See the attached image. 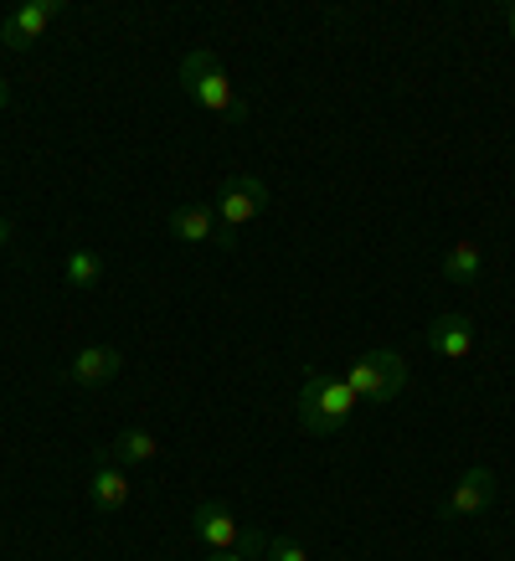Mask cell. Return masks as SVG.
<instances>
[{"mask_svg":"<svg viewBox=\"0 0 515 561\" xmlns=\"http://www.w3.org/2000/svg\"><path fill=\"white\" fill-rule=\"evenodd\" d=\"M356 408H360V397L345 387V376L314 366V371L299 381V423H305V433H314V438H330V433L351 427Z\"/></svg>","mask_w":515,"mask_h":561,"instance_id":"cell-1","label":"cell"},{"mask_svg":"<svg viewBox=\"0 0 515 561\" xmlns=\"http://www.w3.org/2000/svg\"><path fill=\"white\" fill-rule=\"evenodd\" d=\"M181 88H186V99H196L206 108V114H217L222 124H248V99H242L238 88H232V78L222 72V62H217V51H186V62H181Z\"/></svg>","mask_w":515,"mask_h":561,"instance_id":"cell-2","label":"cell"},{"mask_svg":"<svg viewBox=\"0 0 515 561\" xmlns=\"http://www.w3.org/2000/svg\"><path fill=\"white\" fill-rule=\"evenodd\" d=\"M345 387L356 391L360 402H397L408 387V366L397 351H366L345 366Z\"/></svg>","mask_w":515,"mask_h":561,"instance_id":"cell-3","label":"cell"},{"mask_svg":"<svg viewBox=\"0 0 515 561\" xmlns=\"http://www.w3.org/2000/svg\"><path fill=\"white\" fill-rule=\"evenodd\" d=\"M268 202H274V191L263 186L258 175H227L222 186H217V221H222V232L232 248H238L242 227L268 211Z\"/></svg>","mask_w":515,"mask_h":561,"instance_id":"cell-4","label":"cell"},{"mask_svg":"<svg viewBox=\"0 0 515 561\" xmlns=\"http://www.w3.org/2000/svg\"><path fill=\"white\" fill-rule=\"evenodd\" d=\"M500 494V479L495 469H484V463H474V469H464V479L454 484V494L444 500V520H474V515H484L490 505H495Z\"/></svg>","mask_w":515,"mask_h":561,"instance_id":"cell-5","label":"cell"},{"mask_svg":"<svg viewBox=\"0 0 515 561\" xmlns=\"http://www.w3.org/2000/svg\"><path fill=\"white\" fill-rule=\"evenodd\" d=\"M57 16H62V0H26V5H16V11L5 16L0 42H5V51H26L47 36V26Z\"/></svg>","mask_w":515,"mask_h":561,"instance_id":"cell-6","label":"cell"},{"mask_svg":"<svg viewBox=\"0 0 515 561\" xmlns=\"http://www.w3.org/2000/svg\"><path fill=\"white\" fill-rule=\"evenodd\" d=\"M165 227H171L175 242H191V248H202V242H217V248H232L222 232V221H217V206L211 202H186L175 206L171 217H165Z\"/></svg>","mask_w":515,"mask_h":561,"instance_id":"cell-7","label":"cell"},{"mask_svg":"<svg viewBox=\"0 0 515 561\" xmlns=\"http://www.w3.org/2000/svg\"><path fill=\"white\" fill-rule=\"evenodd\" d=\"M191 536H196L206 551H238L248 530L232 520V511H227V505H217V500H202V505L191 511Z\"/></svg>","mask_w":515,"mask_h":561,"instance_id":"cell-8","label":"cell"},{"mask_svg":"<svg viewBox=\"0 0 515 561\" xmlns=\"http://www.w3.org/2000/svg\"><path fill=\"white\" fill-rule=\"evenodd\" d=\"M119 371H124V356L114 351V345H83V351L68 360V381L72 387H83V391L108 387Z\"/></svg>","mask_w":515,"mask_h":561,"instance_id":"cell-9","label":"cell"},{"mask_svg":"<svg viewBox=\"0 0 515 561\" xmlns=\"http://www.w3.org/2000/svg\"><path fill=\"white\" fill-rule=\"evenodd\" d=\"M129 494H135L129 469H119V463H93V479H88V500H93V511L119 515L124 505H129Z\"/></svg>","mask_w":515,"mask_h":561,"instance_id":"cell-10","label":"cell"},{"mask_svg":"<svg viewBox=\"0 0 515 561\" xmlns=\"http://www.w3.org/2000/svg\"><path fill=\"white\" fill-rule=\"evenodd\" d=\"M423 341L444 360H464V356H474V324H469V314H438Z\"/></svg>","mask_w":515,"mask_h":561,"instance_id":"cell-11","label":"cell"},{"mask_svg":"<svg viewBox=\"0 0 515 561\" xmlns=\"http://www.w3.org/2000/svg\"><path fill=\"white\" fill-rule=\"evenodd\" d=\"M150 459H160V438L150 427H124L119 438L99 448V463H119V469H135V463H150Z\"/></svg>","mask_w":515,"mask_h":561,"instance_id":"cell-12","label":"cell"},{"mask_svg":"<svg viewBox=\"0 0 515 561\" xmlns=\"http://www.w3.org/2000/svg\"><path fill=\"white\" fill-rule=\"evenodd\" d=\"M438 273H444V284H454V289H469V284H480V273H484V248H480L474 238H459V242H454V248L444 253Z\"/></svg>","mask_w":515,"mask_h":561,"instance_id":"cell-13","label":"cell"},{"mask_svg":"<svg viewBox=\"0 0 515 561\" xmlns=\"http://www.w3.org/2000/svg\"><path fill=\"white\" fill-rule=\"evenodd\" d=\"M62 278H68V289H99V278H103V257L93 253V248H83V242H78V248H72L68 257H62Z\"/></svg>","mask_w":515,"mask_h":561,"instance_id":"cell-14","label":"cell"},{"mask_svg":"<svg viewBox=\"0 0 515 561\" xmlns=\"http://www.w3.org/2000/svg\"><path fill=\"white\" fill-rule=\"evenodd\" d=\"M263 561H309V551L294 536H268V546H263Z\"/></svg>","mask_w":515,"mask_h":561,"instance_id":"cell-15","label":"cell"},{"mask_svg":"<svg viewBox=\"0 0 515 561\" xmlns=\"http://www.w3.org/2000/svg\"><path fill=\"white\" fill-rule=\"evenodd\" d=\"M206 561H253V557L238 546V551H206Z\"/></svg>","mask_w":515,"mask_h":561,"instance_id":"cell-16","label":"cell"},{"mask_svg":"<svg viewBox=\"0 0 515 561\" xmlns=\"http://www.w3.org/2000/svg\"><path fill=\"white\" fill-rule=\"evenodd\" d=\"M11 238H16V227H11V217H0V248H11Z\"/></svg>","mask_w":515,"mask_h":561,"instance_id":"cell-17","label":"cell"},{"mask_svg":"<svg viewBox=\"0 0 515 561\" xmlns=\"http://www.w3.org/2000/svg\"><path fill=\"white\" fill-rule=\"evenodd\" d=\"M5 103H11V83H5V78H0V108H5Z\"/></svg>","mask_w":515,"mask_h":561,"instance_id":"cell-18","label":"cell"},{"mask_svg":"<svg viewBox=\"0 0 515 561\" xmlns=\"http://www.w3.org/2000/svg\"><path fill=\"white\" fill-rule=\"evenodd\" d=\"M505 26H511V36H515V5H511V11H505Z\"/></svg>","mask_w":515,"mask_h":561,"instance_id":"cell-19","label":"cell"}]
</instances>
